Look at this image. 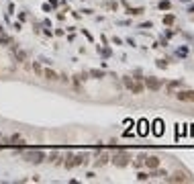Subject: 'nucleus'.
Listing matches in <instances>:
<instances>
[{"label":"nucleus","instance_id":"nucleus-1","mask_svg":"<svg viewBox=\"0 0 194 184\" xmlns=\"http://www.w3.org/2000/svg\"><path fill=\"white\" fill-rule=\"evenodd\" d=\"M110 162H113L117 168H125V166L131 164V156H129L127 151H123V150H117L113 156H110Z\"/></svg>","mask_w":194,"mask_h":184},{"label":"nucleus","instance_id":"nucleus-2","mask_svg":"<svg viewBox=\"0 0 194 184\" xmlns=\"http://www.w3.org/2000/svg\"><path fill=\"white\" fill-rule=\"evenodd\" d=\"M143 82H145V88L151 90V92H160L163 88V82L160 78H155V76H147V78H143Z\"/></svg>","mask_w":194,"mask_h":184},{"label":"nucleus","instance_id":"nucleus-3","mask_svg":"<svg viewBox=\"0 0 194 184\" xmlns=\"http://www.w3.org/2000/svg\"><path fill=\"white\" fill-rule=\"evenodd\" d=\"M45 157L47 156L39 150V147H35V150H31L27 156H25V160H27L29 164H41V162H45Z\"/></svg>","mask_w":194,"mask_h":184},{"label":"nucleus","instance_id":"nucleus-4","mask_svg":"<svg viewBox=\"0 0 194 184\" xmlns=\"http://www.w3.org/2000/svg\"><path fill=\"white\" fill-rule=\"evenodd\" d=\"M174 96L178 98V100H182V102H194V92L192 90H178Z\"/></svg>","mask_w":194,"mask_h":184},{"label":"nucleus","instance_id":"nucleus-5","mask_svg":"<svg viewBox=\"0 0 194 184\" xmlns=\"http://www.w3.org/2000/svg\"><path fill=\"white\" fill-rule=\"evenodd\" d=\"M166 180L167 182H190V178L186 176V174H184V172H174V174H172V176H170V174H167L166 176Z\"/></svg>","mask_w":194,"mask_h":184},{"label":"nucleus","instance_id":"nucleus-6","mask_svg":"<svg viewBox=\"0 0 194 184\" xmlns=\"http://www.w3.org/2000/svg\"><path fill=\"white\" fill-rule=\"evenodd\" d=\"M108 162H110V156H108V153H98V156H96L94 166H96V168H102V166H106Z\"/></svg>","mask_w":194,"mask_h":184},{"label":"nucleus","instance_id":"nucleus-7","mask_svg":"<svg viewBox=\"0 0 194 184\" xmlns=\"http://www.w3.org/2000/svg\"><path fill=\"white\" fill-rule=\"evenodd\" d=\"M145 166H147V170H155V168H160V157H155V156L145 157Z\"/></svg>","mask_w":194,"mask_h":184},{"label":"nucleus","instance_id":"nucleus-8","mask_svg":"<svg viewBox=\"0 0 194 184\" xmlns=\"http://www.w3.org/2000/svg\"><path fill=\"white\" fill-rule=\"evenodd\" d=\"M43 78H45L47 82H57L59 80V74L53 72V70H43Z\"/></svg>","mask_w":194,"mask_h":184},{"label":"nucleus","instance_id":"nucleus-9","mask_svg":"<svg viewBox=\"0 0 194 184\" xmlns=\"http://www.w3.org/2000/svg\"><path fill=\"white\" fill-rule=\"evenodd\" d=\"M166 176H167V172H166V170H161V168L149 170V178H163V180H166Z\"/></svg>","mask_w":194,"mask_h":184},{"label":"nucleus","instance_id":"nucleus-10","mask_svg":"<svg viewBox=\"0 0 194 184\" xmlns=\"http://www.w3.org/2000/svg\"><path fill=\"white\" fill-rule=\"evenodd\" d=\"M86 80H88V74H84V72H80V74H76V76H74V84H76V86L84 84Z\"/></svg>","mask_w":194,"mask_h":184},{"label":"nucleus","instance_id":"nucleus-11","mask_svg":"<svg viewBox=\"0 0 194 184\" xmlns=\"http://www.w3.org/2000/svg\"><path fill=\"white\" fill-rule=\"evenodd\" d=\"M31 68H33V72L37 76H39V78H43V68H41V63L39 61H33V66H31Z\"/></svg>","mask_w":194,"mask_h":184},{"label":"nucleus","instance_id":"nucleus-12","mask_svg":"<svg viewBox=\"0 0 194 184\" xmlns=\"http://www.w3.org/2000/svg\"><path fill=\"white\" fill-rule=\"evenodd\" d=\"M131 92H133V94H141V92H143V84H137V82H133V86H131Z\"/></svg>","mask_w":194,"mask_h":184},{"label":"nucleus","instance_id":"nucleus-13","mask_svg":"<svg viewBox=\"0 0 194 184\" xmlns=\"http://www.w3.org/2000/svg\"><path fill=\"white\" fill-rule=\"evenodd\" d=\"M145 153H141L139 157H137V160H135V168H143V166H145Z\"/></svg>","mask_w":194,"mask_h":184},{"label":"nucleus","instance_id":"nucleus-14","mask_svg":"<svg viewBox=\"0 0 194 184\" xmlns=\"http://www.w3.org/2000/svg\"><path fill=\"white\" fill-rule=\"evenodd\" d=\"M176 23V16L174 14H166V16H163V25H167V27H170V25H174Z\"/></svg>","mask_w":194,"mask_h":184},{"label":"nucleus","instance_id":"nucleus-15","mask_svg":"<svg viewBox=\"0 0 194 184\" xmlns=\"http://www.w3.org/2000/svg\"><path fill=\"white\" fill-rule=\"evenodd\" d=\"M157 6H160V10H170V8H172V2H170V0H161Z\"/></svg>","mask_w":194,"mask_h":184},{"label":"nucleus","instance_id":"nucleus-16","mask_svg":"<svg viewBox=\"0 0 194 184\" xmlns=\"http://www.w3.org/2000/svg\"><path fill=\"white\" fill-rule=\"evenodd\" d=\"M137 180H139V182H147V180H149V172H143V170H141L139 174H137Z\"/></svg>","mask_w":194,"mask_h":184},{"label":"nucleus","instance_id":"nucleus-17","mask_svg":"<svg viewBox=\"0 0 194 184\" xmlns=\"http://www.w3.org/2000/svg\"><path fill=\"white\" fill-rule=\"evenodd\" d=\"M133 78H131V76H125V78H123V84H125V86H127V88H131V86H133Z\"/></svg>","mask_w":194,"mask_h":184},{"label":"nucleus","instance_id":"nucleus-18","mask_svg":"<svg viewBox=\"0 0 194 184\" xmlns=\"http://www.w3.org/2000/svg\"><path fill=\"white\" fill-rule=\"evenodd\" d=\"M88 76H92V78H102L104 74H102L100 70H90V72H88Z\"/></svg>","mask_w":194,"mask_h":184},{"label":"nucleus","instance_id":"nucleus-19","mask_svg":"<svg viewBox=\"0 0 194 184\" xmlns=\"http://www.w3.org/2000/svg\"><path fill=\"white\" fill-rule=\"evenodd\" d=\"M127 13H129V14H135V16H137V14L143 13V8H131V6H129V8H127Z\"/></svg>","mask_w":194,"mask_h":184},{"label":"nucleus","instance_id":"nucleus-20","mask_svg":"<svg viewBox=\"0 0 194 184\" xmlns=\"http://www.w3.org/2000/svg\"><path fill=\"white\" fill-rule=\"evenodd\" d=\"M106 8H108V10H117L119 4H117V2H106Z\"/></svg>","mask_w":194,"mask_h":184},{"label":"nucleus","instance_id":"nucleus-21","mask_svg":"<svg viewBox=\"0 0 194 184\" xmlns=\"http://www.w3.org/2000/svg\"><path fill=\"white\" fill-rule=\"evenodd\" d=\"M16 141H20V135H19V133H14V135L10 137V143H16Z\"/></svg>","mask_w":194,"mask_h":184},{"label":"nucleus","instance_id":"nucleus-22","mask_svg":"<svg viewBox=\"0 0 194 184\" xmlns=\"http://www.w3.org/2000/svg\"><path fill=\"white\" fill-rule=\"evenodd\" d=\"M166 66H167L166 60H157V68H166Z\"/></svg>","mask_w":194,"mask_h":184},{"label":"nucleus","instance_id":"nucleus-23","mask_svg":"<svg viewBox=\"0 0 194 184\" xmlns=\"http://www.w3.org/2000/svg\"><path fill=\"white\" fill-rule=\"evenodd\" d=\"M59 80H61V82H70V78H67L66 74H61V76H59Z\"/></svg>","mask_w":194,"mask_h":184},{"label":"nucleus","instance_id":"nucleus-24","mask_svg":"<svg viewBox=\"0 0 194 184\" xmlns=\"http://www.w3.org/2000/svg\"><path fill=\"white\" fill-rule=\"evenodd\" d=\"M190 13H194V6H192V8H190Z\"/></svg>","mask_w":194,"mask_h":184},{"label":"nucleus","instance_id":"nucleus-25","mask_svg":"<svg viewBox=\"0 0 194 184\" xmlns=\"http://www.w3.org/2000/svg\"><path fill=\"white\" fill-rule=\"evenodd\" d=\"M0 139H2V133H0Z\"/></svg>","mask_w":194,"mask_h":184},{"label":"nucleus","instance_id":"nucleus-26","mask_svg":"<svg viewBox=\"0 0 194 184\" xmlns=\"http://www.w3.org/2000/svg\"><path fill=\"white\" fill-rule=\"evenodd\" d=\"M182 2H186V0H182Z\"/></svg>","mask_w":194,"mask_h":184},{"label":"nucleus","instance_id":"nucleus-27","mask_svg":"<svg viewBox=\"0 0 194 184\" xmlns=\"http://www.w3.org/2000/svg\"><path fill=\"white\" fill-rule=\"evenodd\" d=\"M0 31H2V27H0Z\"/></svg>","mask_w":194,"mask_h":184}]
</instances>
